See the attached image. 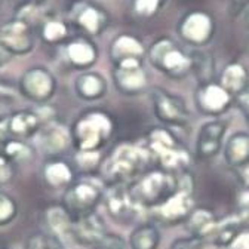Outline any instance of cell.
<instances>
[{
    "instance_id": "14",
    "label": "cell",
    "mask_w": 249,
    "mask_h": 249,
    "mask_svg": "<svg viewBox=\"0 0 249 249\" xmlns=\"http://www.w3.org/2000/svg\"><path fill=\"white\" fill-rule=\"evenodd\" d=\"M36 140L40 151L48 156H53V158L62 154L70 147V144H73L71 129H69L64 123L53 119L42 124Z\"/></svg>"
},
{
    "instance_id": "19",
    "label": "cell",
    "mask_w": 249,
    "mask_h": 249,
    "mask_svg": "<svg viewBox=\"0 0 249 249\" xmlns=\"http://www.w3.org/2000/svg\"><path fill=\"white\" fill-rule=\"evenodd\" d=\"M76 27H79L86 35L97 37L104 33L108 24V14L93 3H82L73 14Z\"/></svg>"
},
{
    "instance_id": "16",
    "label": "cell",
    "mask_w": 249,
    "mask_h": 249,
    "mask_svg": "<svg viewBox=\"0 0 249 249\" xmlns=\"http://www.w3.org/2000/svg\"><path fill=\"white\" fill-rule=\"evenodd\" d=\"M104 203L107 212L119 223H129L134 220L140 206L132 195V190L123 187L122 184H113L104 196Z\"/></svg>"
},
{
    "instance_id": "28",
    "label": "cell",
    "mask_w": 249,
    "mask_h": 249,
    "mask_svg": "<svg viewBox=\"0 0 249 249\" xmlns=\"http://www.w3.org/2000/svg\"><path fill=\"white\" fill-rule=\"evenodd\" d=\"M160 242V233L151 224H141L135 227L129 236L131 249H156Z\"/></svg>"
},
{
    "instance_id": "17",
    "label": "cell",
    "mask_w": 249,
    "mask_h": 249,
    "mask_svg": "<svg viewBox=\"0 0 249 249\" xmlns=\"http://www.w3.org/2000/svg\"><path fill=\"white\" fill-rule=\"evenodd\" d=\"M227 131V123L223 120H209L199 131L196 140V156L199 159L208 160L220 153L223 140Z\"/></svg>"
},
{
    "instance_id": "38",
    "label": "cell",
    "mask_w": 249,
    "mask_h": 249,
    "mask_svg": "<svg viewBox=\"0 0 249 249\" xmlns=\"http://www.w3.org/2000/svg\"><path fill=\"white\" fill-rule=\"evenodd\" d=\"M203 239L197 236H189V237H178L171 243V249H202Z\"/></svg>"
},
{
    "instance_id": "47",
    "label": "cell",
    "mask_w": 249,
    "mask_h": 249,
    "mask_svg": "<svg viewBox=\"0 0 249 249\" xmlns=\"http://www.w3.org/2000/svg\"><path fill=\"white\" fill-rule=\"evenodd\" d=\"M231 2L237 6V8H242V6H248L249 5V0H231Z\"/></svg>"
},
{
    "instance_id": "10",
    "label": "cell",
    "mask_w": 249,
    "mask_h": 249,
    "mask_svg": "<svg viewBox=\"0 0 249 249\" xmlns=\"http://www.w3.org/2000/svg\"><path fill=\"white\" fill-rule=\"evenodd\" d=\"M154 114L162 123L171 126H185L190 120V111L184 100L174 93L156 88L151 92Z\"/></svg>"
},
{
    "instance_id": "1",
    "label": "cell",
    "mask_w": 249,
    "mask_h": 249,
    "mask_svg": "<svg viewBox=\"0 0 249 249\" xmlns=\"http://www.w3.org/2000/svg\"><path fill=\"white\" fill-rule=\"evenodd\" d=\"M114 119L104 110H88L82 113L71 126L73 145L77 151H98L113 137Z\"/></svg>"
},
{
    "instance_id": "7",
    "label": "cell",
    "mask_w": 249,
    "mask_h": 249,
    "mask_svg": "<svg viewBox=\"0 0 249 249\" xmlns=\"http://www.w3.org/2000/svg\"><path fill=\"white\" fill-rule=\"evenodd\" d=\"M19 92L30 101L45 104L55 95L56 79L52 71L43 66L30 67L19 79Z\"/></svg>"
},
{
    "instance_id": "30",
    "label": "cell",
    "mask_w": 249,
    "mask_h": 249,
    "mask_svg": "<svg viewBox=\"0 0 249 249\" xmlns=\"http://www.w3.org/2000/svg\"><path fill=\"white\" fill-rule=\"evenodd\" d=\"M24 249H64V246L62 240L52 233L35 231L25 239Z\"/></svg>"
},
{
    "instance_id": "23",
    "label": "cell",
    "mask_w": 249,
    "mask_h": 249,
    "mask_svg": "<svg viewBox=\"0 0 249 249\" xmlns=\"http://www.w3.org/2000/svg\"><path fill=\"white\" fill-rule=\"evenodd\" d=\"M45 218H46V224L51 229L52 234H55L61 240L73 239L74 218L62 203L51 205L45 212Z\"/></svg>"
},
{
    "instance_id": "46",
    "label": "cell",
    "mask_w": 249,
    "mask_h": 249,
    "mask_svg": "<svg viewBox=\"0 0 249 249\" xmlns=\"http://www.w3.org/2000/svg\"><path fill=\"white\" fill-rule=\"evenodd\" d=\"M9 55H11V53H8L6 49H5L2 45H0V66L5 64V62L8 61V58H9Z\"/></svg>"
},
{
    "instance_id": "5",
    "label": "cell",
    "mask_w": 249,
    "mask_h": 249,
    "mask_svg": "<svg viewBox=\"0 0 249 249\" xmlns=\"http://www.w3.org/2000/svg\"><path fill=\"white\" fill-rule=\"evenodd\" d=\"M178 187V179L165 169H154L142 175L132 187V195L140 206L156 208L172 196Z\"/></svg>"
},
{
    "instance_id": "11",
    "label": "cell",
    "mask_w": 249,
    "mask_h": 249,
    "mask_svg": "<svg viewBox=\"0 0 249 249\" xmlns=\"http://www.w3.org/2000/svg\"><path fill=\"white\" fill-rule=\"evenodd\" d=\"M0 45L11 55H27L35 48V31L27 22L14 18L0 28Z\"/></svg>"
},
{
    "instance_id": "31",
    "label": "cell",
    "mask_w": 249,
    "mask_h": 249,
    "mask_svg": "<svg viewBox=\"0 0 249 249\" xmlns=\"http://www.w3.org/2000/svg\"><path fill=\"white\" fill-rule=\"evenodd\" d=\"M3 151L9 158L18 165V163H27L33 159L35 151L24 140H9L6 144H3Z\"/></svg>"
},
{
    "instance_id": "3",
    "label": "cell",
    "mask_w": 249,
    "mask_h": 249,
    "mask_svg": "<svg viewBox=\"0 0 249 249\" xmlns=\"http://www.w3.org/2000/svg\"><path fill=\"white\" fill-rule=\"evenodd\" d=\"M151 66L171 79H182L195 69V59L185 53L172 39L160 37L148 49Z\"/></svg>"
},
{
    "instance_id": "22",
    "label": "cell",
    "mask_w": 249,
    "mask_h": 249,
    "mask_svg": "<svg viewBox=\"0 0 249 249\" xmlns=\"http://www.w3.org/2000/svg\"><path fill=\"white\" fill-rule=\"evenodd\" d=\"M74 90L83 101H97L107 93V80L97 71H86L74 80Z\"/></svg>"
},
{
    "instance_id": "32",
    "label": "cell",
    "mask_w": 249,
    "mask_h": 249,
    "mask_svg": "<svg viewBox=\"0 0 249 249\" xmlns=\"http://www.w3.org/2000/svg\"><path fill=\"white\" fill-rule=\"evenodd\" d=\"M166 3V0H134L132 11L138 18L151 19L158 15Z\"/></svg>"
},
{
    "instance_id": "6",
    "label": "cell",
    "mask_w": 249,
    "mask_h": 249,
    "mask_svg": "<svg viewBox=\"0 0 249 249\" xmlns=\"http://www.w3.org/2000/svg\"><path fill=\"white\" fill-rule=\"evenodd\" d=\"M156 216L162 223L177 224L185 221L193 211V179L189 174H182L178 179V187L172 196L163 203L153 208Z\"/></svg>"
},
{
    "instance_id": "44",
    "label": "cell",
    "mask_w": 249,
    "mask_h": 249,
    "mask_svg": "<svg viewBox=\"0 0 249 249\" xmlns=\"http://www.w3.org/2000/svg\"><path fill=\"white\" fill-rule=\"evenodd\" d=\"M240 208H242V212L245 213V218L249 220V192H245L242 199H240Z\"/></svg>"
},
{
    "instance_id": "25",
    "label": "cell",
    "mask_w": 249,
    "mask_h": 249,
    "mask_svg": "<svg viewBox=\"0 0 249 249\" xmlns=\"http://www.w3.org/2000/svg\"><path fill=\"white\" fill-rule=\"evenodd\" d=\"M218 82L233 97H236L243 90L249 89V71L240 62H230L223 69Z\"/></svg>"
},
{
    "instance_id": "24",
    "label": "cell",
    "mask_w": 249,
    "mask_h": 249,
    "mask_svg": "<svg viewBox=\"0 0 249 249\" xmlns=\"http://www.w3.org/2000/svg\"><path fill=\"white\" fill-rule=\"evenodd\" d=\"M224 158L229 166L240 169L249 163V134L236 132L233 134L224 148Z\"/></svg>"
},
{
    "instance_id": "48",
    "label": "cell",
    "mask_w": 249,
    "mask_h": 249,
    "mask_svg": "<svg viewBox=\"0 0 249 249\" xmlns=\"http://www.w3.org/2000/svg\"><path fill=\"white\" fill-rule=\"evenodd\" d=\"M0 249H8V248L5 245H0Z\"/></svg>"
},
{
    "instance_id": "2",
    "label": "cell",
    "mask_w": 249,
    "mask_h": 249,
    "mask_svg": "<svg viewBox=\"0 0 249 249\" xmlns=\"http://www.w3.org/2000/svg\"><path fill=\"white\" fill-rule=\"evenodd\" d=\"M145 163L144 151L128 141H122L108 153L101 162L103 175L113 184H122L129 178H135Z\"/></svg>"
},
{
    "instance_id": "18",
    "label": "cell",
    "mask_w": 249,
    "mask_h": 249,
    "mask_svg": "<svg viewBox=\"0 0 249 249\" xmlns=\"http://www.w3.org/2000/svg\"><path fill=\"white\" fill-rule=\"evenodd\" d=\"M108 53L113 66L122 64V62H131V61H142L145 56V46L134 35L129 33H120L113 37Z\"/></svg>"
},
{
    "instance_id": "33",
    "label": "cell",
    "mask_w": 249,
    "mask_h": 249,
    "mask_svg": "<svg viewBox=\"0 0 249 249\" xmlns=\"http://www.w3.org/2000/svg\"><path fill=\"white\" fill-rule=\"evenodd\" d=\"M18 215L17 200L5 192H0V227L11 224Z\"/></svg>"
},
{
    "instance_id": "29",
    "label": "cell",
    "mask_w": 249,
    "mask_h": 249,
    "mask_svg": "<svg viewBox=\"0 0 249 249\" xmlns=\"http://www.w3.org/2000/svg\"><path fill=\"white\" fill-rule=\"evenodd\" d=\"M70 35L66 21L58 18H48L40 25V37L49 45H58L66 42Z\"/></svg>"
},
{
    "instance_id": "27",
    "label": "cell",
    "mask_w": 249,
    "mask_h": 249,
    "mask_svg": "<svg viewBox=\"0 0 249 249\" xmlns=\"http://www.w3.org/2000/svg\"><path fill=\"white\" fill-rule=\"evenodd\" d=\"M185 221H187V226H189L190 233L200 239H205V237L213 234L218 227L215 213L208 208L193 209Z\"/></svg>"
},
{
    "instance_id": "45",
    "label": "cell",
    "mask_w": 249,
    "mask_h": 249,
    "mask_svg": "<svg viewBox=\"0 0 249 249\" xmlns=\"http://www.w3.org/2000/svg\"><path fill=\"white\" fill-rule=\"evenodd\" d=\"M14 90L11 86H8L6 83L0 82V98H14Z\"/></svg>"
},
{
    "instance_id": "36",
    "label": "cell",
    "mask_w": 249,
    "mask_h": 249,
    "mask_svg": "<svg viewBox=\"0 0 249 249\" xmlns=\"http://www.w3.org/2000/svg\"><path fill=\"white\" fill-rule=\"evenodd\" d=\"M76 162H77V166L82 169V171H93L97 168H101V156L98 151H77V156H76Z\"/></svg>"
},
{
    "instance_id": "15",
    "label": "cell",
    "mask_w": 249,
    "mask_h": 249,
    "mask_svg": "<svg viewBox=\"0 0 249 249\" xmlns=\"http://www.w3.org/2000/svg\"><path fill=\"white\" fill-rule=\"evenodd\" d=\"M107 236L108 231L106 223L103 216L97 213V211H92L89 213L74 218L73 240H76L79 245L97 249Z\"/></svg>"
},
{
    "instance_id": "4",
    "label": "cell",
    "mask_w": 249,
    "mask_h": 249,
    "mask_svg": "<svg viewBox=\"0 0 249 249\" xmlns=\"http://www.w3.org/2000/svg\"><path fill=\"white\" fill-rule=\"evenodd\" d=\"M147 144L150 151L159 159L162 168L168 172L184 171L190 163V154L187 148L165 128H153L147 135Z\"/></svg>"
},
{
    "instance_id": "50",
    "label": "cell",
    "mask_w": 249,
    "mask_h": 249,
    "mask_svg": "<svg viewBox=\"0 0 249 249\" xmlns=\"http://www.w3.org/2000/svg\"><path fill=\"white\" fill-rule=\"evenodd\" d=\"M249 6V5H248ZM248 21H249V11H248Z\"/></svg>"
},
{
    "instance_id": "49",
    "label": "cell",
    "mask_w": 249,
    "mask_h": 249,
    "mask_svg": "<svg viewBox=\"0 0 249 249\" xmlns=\"http://www.w3.org/2000/svg\"><path fill=\"white\" fill-rule=\"evenodd\" d=\"M35 2H37V3H42V2H45V0H35Z\"/></svg>"
},
{
    "instance_id": "41",
    "label": "cell",
    "mask_w": 249,
    "mask_h": 249,
    "mask_svg": "<svg viewBox=\"0 0 249 249\" xmlns=\"http://www.w3.org/2000/svg\"><path fill=\"white\" fill-rule=\"evenodd\" d=\"M231 249H249V230L240 231L230 245Z\"/></svg>"
},
{
    "instance_id": "34",
    "label": "cell",
    "mask_w": 249,
    "mask_h": 249,
    "mask_svg": "<svg viewBox=\"0 0 249 249\" xmlns=\"http://www.w3.org/2000/svg\"><path fill=\"white\" fill-rule=\"evenodd\" d=\"M239 233H240L239 224L233 221H227L223 226L216 227L213 233V240L218 246H230Z\"/></svg>"
},
{
    "instance_id": "26",
    "label": "cell",
    "mask_w": 249,
    "mask_h": 249,
    "mask_svg": "<svg viewBox=\"0 0 249 249\" xmlns=\"http://www.w3.org/2000/svg\"><path fill=\"white\" fill-rule=\"evenodd\" d=\"M43 178L52 189H67L74 182V171L67 162L52 159L43 168Z\"/></svg>"
},
{
    "instance_id": "37",
    "label": "cell",
    "mask_w": 249,
    "mask_h": 249,
    "mask_svg": "<svg viewBox=\"0 0 249 249\" xmlns=\"http://www.w3.org/2000/svg\"><path fill=\"white\" fill-rule=\"evenodd\" d=\"M17 174V163L5 151H0V184H9Z\"/></svg>"
},
{
    "instance_id": "35",
    "label": "cell",
    "mask_w": 249,
    "mask_h": 249,
    "mask_svg": "<svg viewBox=\"0 0 249 249\" xmlns=\"http://www.w3.org/2000/svg\"><path fill=\"white\" fill-rule=\"evenodd\" d=\"M15 18L27 22L31 27H35L36 24H40V22L43 24V21H42L43 17H42V12H40V8H39L37 2L19 5V8L15 12Z\"/></svg>"
},
{
    "instance_id": "42",
    "label": "cell",
    "mask_w": 249,
    "mask_h": 249,
    "mask_svg": "<svg viewBox=\"0 0 249 249\" xmlns=\"http://www.w3.org/2000/svg\"><path fill=\"white\" fill-rule=\"evenodd\" d=\"M11 138L9 126H8V116L0 117V144H6Z\"/></svg>"
},
{
    "instance_id": "8",
    "label": "cell",
    "mask_w": 249,
    "mask_h": 249,
    "mask_svg": "<svg viewBox=\"0 0 249 249\" xmlns=\"http://www.w3.org/2000/svg\"><path fill=\"white\" fill-rule=\"evenodd\" d=\"M215 19L206 11H190L187 12L178 22L179 37L192 46L208 45L215 35Z\"/></svg>"
},
{
    "instance_id": "51",
    "label": "cell",
    "mask_w": 249,
    "mask_h": 249,
    "mask_svg": "<svg viewBox=\"0 0 249 249\" xmlns=\"http://www.w3.org/2000/svg\"><path fill=\"white\" fill-rule=\"evenodd\" d=\"M248 48H249V45H248Z\"/></svg>"
},
{
    "instance_id": "20",
    "label": "cell",
    "mask_w": 249,
    "mask_h": 249,
    "mask_svg": "<svg viewBox=\"0 0 249 249\" xmlns=\"http://www.w3.org/2000/svg\"><path fill=\"white\" fill-rule=\"evenodd\" d=\"M42 117L33 110H18L8 116V126L12 140H27L36 137L42 128Z\"/></svg>"
},
{
    "instance_id": "39",
    "label": "cell",
    "mask_w": 249,
    "mask_h": 249,
    "mask_svg": "<svg viewBox=\"0 0 249 249\" xmlns=\"http://www.w3.org/2000/svg\"><path fill=\"white\" fill-rule=\"evenodd\" d=\"M234 104L237 106V108L240 110V113L249 123V89L243 90L242 93L234 97Z\"/></svg>"
},
{
    "instance_id": "40",
    "label": "cell",
    "mask_w": 249,
    "mask_h": 249,
    "mask_svg": "<svg viewBox=\"0 0 249 249\" xmlns=\"http://www.w3.org/2000/svg\"><path fill=\"white\" fill-rule=\"evenodd\" d=\"M97 249H124V242L119 236L108 234Z\"/></svg>"
},
{
    "instance_id": "21",
    "label": "cell",
    "mask_w": 249,
    "mask_h": 249,
    "mask_svg": "<svg viewBox=\"0 0 249 249\" xmlns=\"http://www.w3.org/2000/svg\"><path fill=\"white\" fill-rule=\"evenodd\" d=\"M66 58L74 69L85 70L92 67L98 59V48L86 37H77L66 45Z\"/></svg>"
},
{
    "instance_id": "13",
    "label": "cell",
    "mask_w": 249,
    "mask_h": 249,
    "mask_svg": "<svg viewBox=\"0 0 249 249\" xmlns=\"http://www.w3.org/2000/svg\"><path fill=\"white\" fill-rule=\"evenodd\" d=\"M113 82L117 90L123 95H140L148 86L147 73L142 67V61L122 62L113 66Z\"/></svg>"
},
{
    "instance_id": "12",
    "label": "cell",
    "mask_w": 249,
    "mask_h": 249,
    "mask_svg": "<svg viewBox=\"0 0 249 249\" xmlns=\"http://www.w3.org/2000/svg\"><path fill=\"white\" fill-rule=\"evenodd\" d=\"M233 101L234 97L220 85V82L211 80L200 83L195 93L197 110L206 116H220L226 113Z\"/></svg>"
},
{
    "instance_id": "9",
    "label": "cell",
    "mask_w": 249,
    "mask_h": 249,
    "mask_svg": "<svg viewBox=\"0 0 249 249\" xmlns=\"http://www.w3.org/2000/svg\"><path fill=\"white\" fill-rule=\"evenodd\" d=\"M101 199L103 192L97 184L90 181H74L66 189L62 196V205L67 208L73 218H77L95 211Z\"/></svg>"
},
{
    "instance_id": "43",
    "label": "cell",
    "mask_w": 249,
    "mask_h": 249,
    "mask_svg": "<svg viewBox=\"0 0 249 249\" xmlns=\"http://www.w3.org/2000/svg\"><path fill=\"white\" fill-rule=\"evenodd\" d=\"M239 178L242 185L245 187V192H249V163L239 169Z\"/></svg>"
}]
</instances>
